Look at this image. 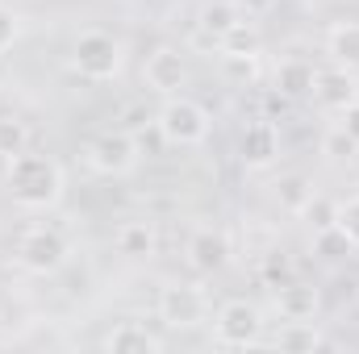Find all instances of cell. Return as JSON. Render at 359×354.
Here are the masks:
<instances>
[{
	"instance_id": "1",
	"label": "cell",
	"mask_w": 359,
	"mask_h": 354,
	"mask_svg": "<svg viewBox=\"0 0 359 354\" xmlns=\"http://www.w3.org/2000/svg\"><path fill=\"white\" fill-rule=\"evenodd\" d=\"M4 179H8L13 204L21 208H50L63 196V167L46 155H25V150L13 155Z\"/></svg>"
},
{
	"instance_id": "2",
	"label": "cell",
	"mask_w": 359,
	"mask_h": 354,
	"mask_svg": "<svg viewBox=\"0 0 359 354\" xmlns=\"http://www.w3.org/2000/svg\"><path fill=\"white\" fill-rule=\"evenodd\" d=\"M121 59H126V50H121V42L113 38V34H104V29H88V34H80L76 38V46H72V67L84 76V80H113L117 71H121Z\"/></svg>"
},
{
	"instance_id": "3",
	"label": "cell",
	"mask_w": 359,
	"mask_h": 354,
	"mask_svg": "<svg viewBox=\"0 0 359 354\" xmlns=\"http://www.w3.org/2000/svg\"><path fill=\"white\" fill-rule=\"evenodd\" d=\"M155 125H159V134H163L172 146H201V142L209 138V113H205V104H196V100H188V96H172V100L159 108Z\"/></svg>"
},
{
	"instance_id": "4",
	"label": "cell",
	"mask_w": 359,
	"mask_h": 354,
	"mask_svg": "<svg viewBox=\"0 0 359 354\" xmlns=\"http://www.w3.org/2000/svg\"><path fill=\"white\" fill-rule=\"evenodd\" d=\"M17 263L25 271H34V275H55L67 263V238L59 229H46V225L25 229L21 242H17Z\"/></svg>"
},
{
	"instance_id": "5",
	"label": "cell",
	"mask_w": 359,
	"mask_h": 354,
	"mask_svg": "<svg viewBox=\"0 0 359 354\" xmlns=\"http://www.w3.org/2000/svg\"><path fill=\"white\" fill-rule=\"evenodd\" d=\"M88 167L96 176H130L138 167V142L126 129H109L100 138H92L88 146Z\"/></svg>"
},
{
	"instance_id": "6",
	"label": "cell",
	"mask_w": 359,
	"mask_h": 354,
	"mask_svg": "<svg viewBox=\"0 0 359 354\" xmlns=\"http://www.w3.org/2000/svg\"><path fill=\"white\" fill-rule=\"evenodd\" d=\"M159 317H163L172 330H192V325H201V321L209 317V300H205V292L192 288V283H168V288L159 292Z\"/></svg>"
},
{
	"instance_id": "7",
	"label": "cell",
	"mask_w": 359,
	"mask_h": 354,
	"mask_svg": "<svg viewBox=\"0 0 359 354\" xmlns=\"http://www.w3.org/2000/svg\"><path fill=\"white\" fill-rule=\"evenodd\" d=\"M259 330H264V317L247 300H230L213 317V334L222 346H251V342H259Z\"/></svg>"
},
{
	"instance_id": "8",
	"label": "cell",
	"mask_w": 359,
	"mask_h": 354,
	"mask_svg": "<svg viewBox=\"0 0 359 354\" xmlns=\"http://www.w3.org/2000/svg\"><path fill=\"white\" fill-rule=\"evenodd\" d=\"M313 96H318V104H326V108H339V113H343L351 100H359L355 71H351V67H343V63L313 71Z\"/></svg>"
},
{
	"instance_id": "9",
	"label": "cell",
	"mask_w": 359,
	"mask_h": 354,
	"mask_svg": "<svg viewBox=\"0 0 359 354\" xmlns=\"http://www.w3.org/2000/svg\"><path fill=\"white\" fill-rule=\"evenodd\" d=\"M142 76H147V88L151 92H159V96H176V92L184 88V80H188V63H184L180 50L159 46V50L147 59Z\"/></svg>"
},
{
	"instance_id": "10",
	"label": "cell",
	"mask_w": 359,
	"mask_h": 354,
	"mask_svg": "<svg viewBox=\"0 0 359 354\" xmlns=\"http://www.w3.org/2000/svg\"><path fill=\"white\" fill-rule=\"evenodd\" d=\"M230 238L222 234V229H196L192 238H188V263L196 267V271H205V275H213V271H222V267L230 263Z\"/></svg>"
},
{
	"instance_id": "11",
	"label": "cell",
	"mask_w": 359,
	"mask_h": 354,
	"mask_svg": "<svg viewBox=\"0 0 359 354\" xmlns=\"http://www.w3.org/2000/svg\"><path fill=\"white\" fill-rule=\"evenodd\" d=\"M238 155H243L247 167H271L276 155H280V138H276V129H271L268 121L247 125L243 138H238Z\"/></svg>"
},
{
	"instance_id": "12",
	"label": "cell",
	"mask_w": 359,
	"mask_h": 354,
	"mask_svg": "<svg viewBox=\"0 0 359 354\" xmlns=\"http://www.w3.org/2000/svg\"><path fill=\"white\" fill-rule=\"evenodd\" d=\"M104 351H113V354H159L163 351V338L151 334V330L138 325V321H121V325L104 338Z\"/></svg>"
},
{
	"instance_id": "13",
	"label": "cell",
	"mask_w": 359,
	"mask_h": 354,
	"mask_svg": "<svg viewBox=\"0 0 359 354\" xmlns=\"http://www.w3.org/2000/svg\"><path fill=\"white\" fill-rule=\"evenodd\" d=\"M318 304H322L318 288H305V283H297V279L284 283V288H276V309H280L284 321H313Z\"/></svg>"
},
{
	"instance_id": "14",
	"label": "cell",
	"mask_w": 359,
	"mask_h": 354,
	"mask_svg": "<svg viewBox=\"0 0 359 354\" xmlns=\"http://www.w3.org/2000/svg\"><path fill=\"white\" fill-rule=\"evenodd\" d=\"M113 246L126 259H151L155 246H159V238H155V225L151 221H121L117 234H113Z\"/></svg>"
},
{
	"instance_id": "15",
	"label": "cell",
	"mask_w": 359,
	"mask_h": 354,
	"mask_svg": "<svg viewBox=\"0 0 359 354\" xmlns=\"http://www.w3.org/2000/svg\"><path fill=\"white\" fill-rule=\"evenodd\" d=\"M238 21H243V8H238L234 0H209V4H201V13H196V29L209 34V38L230 34Z\"/></svg>"
},
{
	"instance_id": "16",
	"label": "cell",
	"mask_w": 359,
	"mask_h": 354,
	"mask_svg": "<svg viewBox=\"0 0 359 354\" xmlns=\"http://www.w3.org/2000/svg\"><path fill=\"white\" fill-rule=\"evenodd\" d=\"M276 92L288 96V100L309 96V92H313V67H309L305 59H284V63L276 67Z\"/></svg>"
},
{
	"instance_id": "17",
	"label": "cell",
	"mask_w": 359,
	"mask_h": 354,
	"mask_svg": "<svg viewBox=\"0 0 359 354\" xmlns=\"http://www.w3.org/2000/svg\"><path fill=\"white\" fill-rule=\"evenodd\" d=\"M326 50L334 55V63H343V67H359V21H339V25H330V34H326Z\"/></svg>"
},
{
	"instance_id": "18",
	"label": "cell",
	"mask_w": 359,
	"mask_h": 354,
	"mask_svg": "<svg viewBox=\"0 0 359 354\" xmlns=\"http://www.w3.org/2000/svg\"><path fill=\"white\" fill-rule=\"evenodd\" d=\"M217 50L222 59H247V55H259V29L251 21H238L230 34L217 38Z\"/></svg>"
},
{
	"instance_id": "19",
	"label": "cell",
	"mask_w": 359,
	"mask_h": 354,
	"mask_svg": "<svg viewBox=\"0 0 359 354\" xmlns=\"http://www.w3.org/2000/svg\"><path fill=\"white\" fill-rule=\"evenodd\" d=\"M276 200H280L284 213H297V217H301V208L313 200V183H309V176H280V183H276Z\"/></svg>"
},
{
	"instance_id": "20",
	"label": "cell",
	"mask_w": 359,
	"mask_h": 354,
	"mask_svg": "<svg viewBox=\"0 0 359 354\" xmlns=\"http://www.w3.org/2000/svg\"><path fill=\"white\" fill-rule=\"evenodd\" d=\"M276 346H280V351H318V346H326V342H322V334H318L313 321H288V325L276 334Z\"/></svg>"
},
{
	"instance_id": "21",
	"label": "cell",
	"mask_w": 359,
	"mask_h": 354,
	"mask_svg": "<svg viewBox=\"0 0 359 354\" xmlns=\"http://www.w3.org/2000/svg\"><path fill=\"white\" fill-rule=\"evenodd\" d=\"M29 146V125L21 117H0V155L13 159Z\"/></svg>"
},
{
	"instance_id": "22",
	"label": "cell",
	"mask_w": 359,
	"mask_h": 354,
	"mask_svg": "<svg viewBox=\"0 0 359 354\" xmlns=\"http://www.w3.org/2000/svg\"><path fill=\"white\" fill-rule=\"evenodd\" d=\"M313 246H318V255L322 259H347V255H355L359 246L339 229V225H330V229H318V238H313Z\"/></svg>"
},
{
	"instance_id": "23",
	"label": "cell",
	"mask_w": 359,
	"mask_h": 354,
	"mask_svg": "<svg viewBox=\"0 0 359 354\" xmlns=\"http://www.w3.org/2000/svg\"><path fill=\"white\" fill-rule=\"evenodd\" d=\"M259 271H264L268 288H284V283H292V279H297V267H292V259H288L284 250H268Z\"/></svg>"
},
{
	"instance_id": "24",
	"label": "cell",
	"mask_w": 359,
	"mask_h": 354,
	"mask_svg": "<svg viewBox=\"0 0 359 354\" xmlns=\"http://www.w3.org/2000/svg\"><path fill=\"white\" fill-rule=\"evenodd\" d=\"M355 150H359V142L339 125V129H330L326 138H322V155L330 159V163H343V159H355Z\"/></svg>"
},
{
	"instance_id": "25",
	"label": "cell",
	"mask_w": 359,
	"mask_h": 354,
	"mask_svg": "<svg viewBox=\"0 0 359 354\" xmlns=\"http://www.w3.org/2000/svg\"><path fill=\"white\" fill-rule=\"evenodd\" d=\"M334 213H339V204H330V200L318 196V192H313V200L301 208V217L313 225V234H318V229H330V225H334Z\"/></svg>"
},
{
	"instance_id": "26",
	"label": "cell",
	"mask_w": 359,
	"mask_h": 354,
	"mask_svg": "<svg viewBox=\"0 0 359 354\" xmlns=\"http://www.w3.org/2000/svg\"><path fill=\"white\" fill-rule=\"evenodd\" d=\"M334 225H339V229H343V234L359 246V196H351V200H343V204H339Z\"/></svg>"
},
{
	"instance_id": "27",
	"label": "cell",
	"mask_w": 359,
	"mask_h": 354,
	"mask_svg": "<svg viewBox=\"0 0 359 354\" xmlns=\"http://www.w3.org/2000/svg\"><path fill=\"white\" fill-rule=\"evenodd\" d=\"M17 34H21V21H17V13L0 4V50H8V46L17 42Z\"/></svg>"
},
{
	"instance_id": "28",
	"label": "cell",
	"mask_w": 359,
	"mask_h": 354,
	"mask_svg": "<svg viewBox=\"0 0 359 354\" xmlns=\"http://www.w3.org/2000/svg\"><path fill=\"white\" fill-rule=\"evenodd\" d=\"M226 67L243 80H255V67H259V55H247V59H226Z\"/></svg>"
},
{
	"instance_id": "29",
	"label": "cell",
	"mask_w": 359,
	"mask_h": 354,
	"mask_svg": "<svg viewBox=\"0 0 359 354\" xmlns=\"http://www.w3.org/2000/svg\"><path fill=\"white\" fill-rule=\"evenodd\" d=\"M343 129H347V134L359 142V100H351V104L343 108Z\"/></svg>"
},
{
	"instance_id": "30",
	"label": "cell",
	"mask_w": 359,
	"mask_h": 354,
	"mask_svg": "<svg viewBox=\"0 0 359 354\" xmlns=\"http://www.w3.org/2000/svg\"><path fill=\"white\" fill-rule=\"evenodd\" d=\"M238 8H247V13H264V8H271V0H234Z\"/></svg>"
}]
</instances>
